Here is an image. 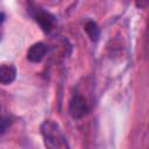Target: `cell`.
I'll list each match as a JSON object with an SVG mask.
<instances>
[{
  "label": "cell",
  "mask_w": 149,
  "mask_h": 149,
  "mask_svg": "<svg viewBox=\"0 0 149 149\" xmlns=\"http://www.w3.org/2000/svg\"><path fill=\"white\" fill-rule=\"evenodd\" d=\"M41 134L44 140V144L51 149L69 148V143L59 128L58 123L52 120H45L41 125Z\"/></svg>",
  "instance_id": "6da1fadb"
},
{
  "label": "cell",
  "mask_w": 149,
  "mask_h": 149,
  "mask_svg": "<svg viewBox=\"0 0 149 149\" xmlns=\"http://www.w3.org/2000/svg\"><path fill=\"white\" fill-rule=\"evenodd\" d=\"M69 114L71 115L72 119H81L84 118L88 112H90V106L86 101V99L79 94L74 93L71 99L69 100V107H68Z\"/></svg>",
  "instance_id": "7a4b0ae2"
},
{
  "label": "cell",
  "mask_w": 149,
  "mask_h": 149,
  "mask_svg": "<svg viewBox=\"0 0 149 149\" xmlns=\"http://www.w3.org/2000/svg\"><path fill=\"white\" fill-rule=\"evenodd\" d=\"M34 19L44 33H50L54 29L55 24H56L55 16L52 14L45 12V10H41V9L36 10L35 15H34Z\"/></svg>",
  "instance_id": "3957f363"
},
{
  "label": "cell",
  "mask_w": 149,
  "mask_h": 149,
  "mask_svg": "<svg viewBox=\"0 0 149 149\" xmlns=\"http://www.w3.org/2000/svg\"><path fill=\"white\" fill-rule=\"evenodd\" d=\"M47 51H48V47L43 42L34 43L27 51V58L33 63H40L44 58Z\"/></svg>",
  "instance_id": "277c9868"
},
{
  "label": "cell",
  "mask_w": 149,
  "mask_h": 149,
  "mask_svg": "<svg viewBox=\"0 0 149 149\" xmlns=\"http://www.w3.org/2000/svg\"><path fill=\"white\" fill-rule=\"evenodd\" d=\"M15 78H16V69H15V66L9 65V64L0 65V84L9 85L15 80Z\"/></svg>",
  "instance_id": "5b68a950"
},
{
  "label": "cell",
  "mask_w": 149,
  "mask_h": 149,
  "mask_svg": "<svg viewBox=\"0 0 149 149\" xmlns=\"http://www.w3.org/2000/svg\"><path fill=\"white\" fill-rule=\"evenodd\" d=\"M85 31H86V34L88 35L90 40L93 41V42L98 41L99 37H100V28H99V26L97 24V22H94V21H92V20H88V21L85 23Z\"/></svg>",
  "instance_id": "8992f818"
},
{
  "label": "cell",
  "mask_w": 149,
  "mask_h": 149,
  "mask_svg": "<svg viewBox=\"0 0 149 149\" xmlns=\"http://www.w3.org/2000/svg\"><path fill=\"white\" fill-rule=\"evenodd\" d=\"M9 119L8 116L5 114V112H2V108L0 106V134H2L9 126Z\"/></svg>",
  "instance_id": "52a82bcc"
},
{
  "label": "cell",
  "mask_w": 149,
  "mask_h": 149,
  "mask_svg": "<svg viewBox=\"0 0 149 149\" xmlns=\"http://www.w3.org/2000/svg\"><path fill=\"white\" fill-rule=\"evenodd\" d=\"M135 3L137 8H146L148 6V0H136Z\"/></svg>",
  "instance_id": "ba28073f"
},
{
  "label": "cell",
  "mask_w": 149,
  "mask_h": 149,
  "mask_svg": "<svg viewBox=\"0 0 149 149\" xmlns=\"http://www.w3.org/2000/svg\"><path fill=\"white\" fill-rule=\"evenodd\" d=\"M3 22H5V14L0 12V40H1V28H2Z\"/></svg>",
  "instance_id": "9c48e42d"
}]
</instances>
